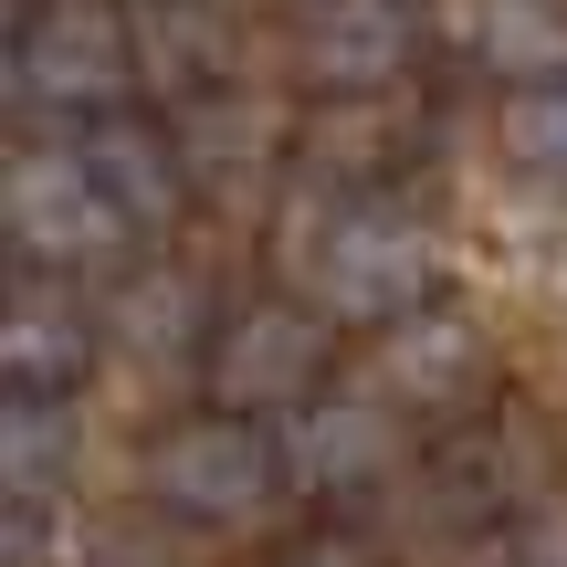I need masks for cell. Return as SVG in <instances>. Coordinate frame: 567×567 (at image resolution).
I'll use <instances>...</instances> for the list:
<instances>
[{"mask_svg": "<svg viewBox=\"0 0 567 567\" xmlns=\"http://www.w3.org/2000/svg\"><path fill=\"white\" fill-rule=\"evenodd\" d=\"M305 274H316L326 316H358V326L410 316L431 295V231L400 221V210H337L305 252Z\"/></svg>", "mask_w": 567, "mask_h": 567, "instance_id": "cell-1", "label": "cell"}, {"mask_svg": "<svg viewBox=\"0 0 567 567\" xmlns=\"http://www.w3.org/2000/svg\"><path fill=\"white\" fill-rule=\"evenodd\" d=\"M147 494L179 515H200V526H231V515H264L274 494V442L231 410V421H189L168 431L158 452H147Z\"/></svg>", "mask_w": 567, "mask_h": 567, "instance_id": "cell-2", "label": "cell"}, {"mask_svg": "<svg viewBox=\"0 0 567 567\" xmlns=\"http://www.w3.org/2000/svg\"><path fill=\"white\" fill-rule=\"evenodd\" d=\"M126 231H137V221L105 200V179L84 168V147L11 168V243L32 252V264H95V252H116Z\"/></svg>", "mask_w": 567, "mask_h": 567, "instance_id": "cell-3", "label": "cell"}, {"mask_svg": "<svg viewBox=\"0 0 567 567\" xmlns=\"http://www.w3.org/2000/svg\"><path fill=\"white\" fill-rule=\"evenodd\" d=\"M126 84V21L105 0H53V11L21 32V95L53 105H95Z\"/></svg>", "mask_w": 567, "mask_h": 567, "instance_id": "cell-4", "label": "cell"}, {"mask_svg": "<svg viewBox=\"0 0 567 567\" xmlns=\"http://www.w3.org/2000/svg\"><path fill=\"white\" fill-rule=\"evenodd\" d=\"M316 368H326V326L295 316V305H252V316L221 337L210 389H221V410H274V400H295Z\"/></svg>", "mask_w": 567, "mask_h": 567, "instance_id": "cell-5", "label": "cell"}, {"mask_svg": "<svg viewBox=\"0 0 567 567\" xmlns=\"http://www.w3.org/2000/svg\"><path fill=\"white\" fill-rule=\"evenodd\" d=\"M305 53H316L326 84L368 95V84L400 74V53H410V11H400V0H326L316 32H305Z\"/></svg>", "mask_w": 567, "mask_h": 567, "instance_id": "cell-6", "label": "cell"}, {"mask_svg": "<svg viewBox=\"0 0 567 567\" xmlns=\"http://www.w3.org/2000/svg\"><path fill=\"white\" fill-rule=\"evenodd\" d=\"M0 452H11V505H42V494L74 473V452H84V431H74V410L53 400V389H11V421H0Z\"/></svg>", "mask_w": 567, "mask_h": 567, "instance_id": "cell-7", "label": "cell"}, {"mask_svg": "<svg viewBox=\"0 0 567 567\" xmlns=\"http://www.w3.org/2000/svg\"><path fill=\"white\" fill-rule=\"evenodd\" d=\"M389 452H400V421H389L379 400H326L316 421H305L295 463L316 473V484H368V473H389Z\"/></svg>", "mask_w": 567, "mask_h": 567, "instance_id": "cell-8", "label": "cell"}, {"mask_svg": "<svg viewBox=\"0 0 567 567\" xmlns=\"http://www.w3.org/2000/svg\"><path fill=\"white\" fill-rule=\"evenodd\" d=\"M0 368H11V389H63L84 368V316L53 305V295H21L11 337H0Z\"/></svg>", "mask_w": 567, "mask_h": 567, "instance_id": "cell-9", "label": "cell"}, {"mask_svg": "<svg viewBox=\"0 0 567 567\" xmlns=\"http://www.w3.org/2000/svg\"><path fill=\"white\" fill-rule=\"evenodd\" d=\"M84 168L105 179V200H116L126 221H158V210H168V158L147 137H126V126H105V137L84 147Z\"/></svg>", "mask_w": 567, "mask_h": 567, "instance_id": "cell-10", "label": "cell"}, {"mask_svg": "<svg viewBox=\"0 0 567 567\" xmlns=\"http://www.w3.org/2000/svg\"><path fill=\"white\" fill-rule=\"evenodd\" d=\"M389 379H400L410 400H452V389L473 379V326H410V337L389 347Z\"/></svg>", "mask_w": 567, "mask_h": 567, "instance_id": "cell-11", "label": "cell"}, {"mask_svg": "<svg viewBox=\"0 0 567 567\" xmlns=\"http://www.w3.org/2000/svg\"><path fill=\"white\" fill-rule=\"evenodd\" d=\"M473 42L494 53V74H536V63L567 53V32L536 11V0H484V11H473Z\"/></svg>", "mask_w": 567, "mask_h": 567, "instance_id": "cell-12", "label": "cell"}, {"mask_svg": "<svg viewBox=\"0 0 567 567\" xmlns=\"http://www.w3.org/2000/svg\"><path fill=\"white\" fill-rule=\"evenodd\" d=\"M505 147L526 168H547V179H567V84H536V95L505 105Z\"/></svg>", "mask_w": 567, "mask_h": 567, "instance_id": "cell-13", "label": "cell"}, {"mask_svg": "<svg viewBox=\"0 0 567 567\" xmlns=\"http://www.w3.org/2000/svg\"><path fill=\"white\" fill-rule=\"evenodd\" d=\"M189 284L179 274H158V284H137V295L116 305V326H126V347H147V358H168V347H189Z\"/></svg>", "mask_w": 567, "mask_h": 567, "instance_id": "cell-14", "label": "cell"}, {"mask_svg": "<svg viewBox=\"0 0 567 567\" xmlns=\"http://www.w3.org/2000/svg\"><path fill=\"white\" fill-rule=\"evenodd\" d=\"M295 567H358V557H347V547H316V557H295Z\"/></svg>", "mask_w": 567, "mask_h": 567, "instance_id": "cell-15", "label": "cell"}]
</instances>
